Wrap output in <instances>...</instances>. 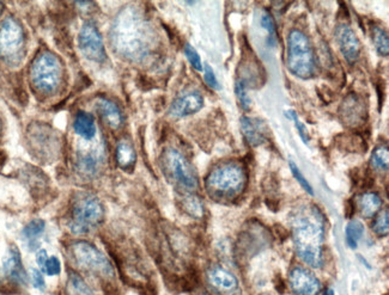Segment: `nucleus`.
I'll list each match as a JSON object with an SVG mask.
<instances>
[{"instance_id":"nucleus-32","label":"nucleus","mask_w":389,"mask_h":295,"mask_svg":"<svg viewBox=\"0 0 389 295\" xmlns=\"http://www.w3.org/2000/svg\"><path fill=\"white\" fill-rule=\"evenodd\" d=\"M185 54L188 61H190L192 68L197 70V71H203L204 68H203V63H201V59H200L199 54L194 50V47H192L190 43H186L185 45Z\"/></svg>"},{"instance_id":"nucleus-30","label":"nucleus","mask_w":389,"mask_h":295,"mask_svg":"<svg viewBox=\"0 0 389 295\" xmlns=\"http://www.w3.org/2000/svg\"><path fill=\"white\" fill-rule=\"evenodd\" d=\"M235 94L241 108L246 110V112H248L249 109H250V105H252V101H250V97H249L247 88H246V84L243 81H236Z\"/></svg>"},{"instance_id":"nucleus-10","label":"nucleus","mask_w":389,"mask_h":295,"mask_svg":"<svg viewBox=\"0 0 389 295\" xmlns=\"http://www.w3.org/2000/svg\"><path fill=\"white\" fill-rule=\"evenodd\" d=\"M78 47L84 58L94 63H103L107 54L99 29L92 23H86L78 34Z\"/></svg>"},{"instance_id":"nucleus-2","label":"nucleus","mask_w":389,"mask_h":295,"mask_svg":"<svg viewBox=\"0 0 389 295\" xmlns=\"http://www.w3.org/2000/svg\"><path fill=\"white\" fill-rule=\"evenodd\" d=\"M291 231L299 258L309 267L320 268L323 264L322 244L325 239V219L321 212L312 205L295 210Z\"/></svg>"},{"instance_id":"nucleus-22","label":"nucleus","mask_w":389,"mask_h":295,"mask_svg":"<svg viewBox=\"0 0 389 295\" xmlns=\"http://www.w3.org/2000/svg\"><path fill=\"white\" fill-rule=\"evenodd\" d=\"M382 200L376 192H364L357 199V207L363 218L370 219L380 212Z\"/></svg>"},{"instance_id":"nucleus-33","label":"nucleus","mask_w":389,"mask_h":295,"mask_svg":"<svg viewBox=\"0 0 389 295\" xmlns=\"http://www.w3.org/2000/svg\"><path fill=\"white\" fill-rule=\"evenodd\" d=\"M290 170L294 174L295 179L301 184V187L310 195H314V192H312V185L308 182V179L304 177L303 174L299 170V166L295 164L294 161H290Z\"/></svg>"},{"instance_id":"nucleus-38","label":"nucleus","mask_w":389,"mask_h":295,"mask_svg":"<svg viewBox=\"0 0 389 295\" xmlns=\"http://www.w3.org/2000/svg\"><path fill=\"white\" fill-rule=\"evenodd\" d=\"M48 260V255H47V251L42 250L39 251L37 254V262L42 269L45 267L46 262Z\"/></svg>"},{"instance_id":"nucleus-9","label":"nucleus","mask_w":389,"mask_h":295,"mask_svg":"<svg viewBox=\"0 0 389 295\" xmlns=\"http://www.w3.org/2000/svg\"><path fill=\"white\" fill-rule=\"evenodd\" d=\"M24 45L23 28L14 18H5L0 24V57L14 63L22 53Z\"/></svg>"},{"instance_id":"nucleus-21","label":"nucleus","mask_w":389,"mask_h":295,"mask_svg":"<svg viewBox=\"0 0 389 295\" xmlns=\"http://www.w3.org/2000/svg\"><path fill=\"white\" fill-rule=\"evenodd\" d=\"M73 130L79 135L82 139L89 141L95 138L96 125L94 116L86 112H78L74 121H73Z\"/></svg>"},{"instance_id":"nucleus-36","label":"nucleus","mask_w":389,"mask_h":295,"mask_svg":"<svg viewBox=\"0 0 389 295\" xmlns=\"http://www.w3.org/2000/svg\"><path fill=\"white\" fill-rule=\"evenodd\" d=\"M204 79L205 83H206L211 89H219V83H218L217 77L215 74L212 68L208 66V65H206L204 68Z\"/></svg>"},{"instance_id":"nucleus-27","label":"nucleus","mask_w":389,"mask_h":295,"mask_svg":"<svg viewBox=\"0 0 389 295\" xmlns=\"http://www.w3.org/2000/svg\"><path fill=\"white\" fill-rule=\"evenodd\" d=\"M372 42L375 45L377 53L381 57H388L389 54V39L388 34L383 28H372Z\"/></svg>"},{"instance_id":"nucleus-16","label":"nucleus","mask_w":389,"mask_h":295,"mask_svg":"<svg viewBox=\"0 0 389 295\" xmlns=\"http://www.w3.org/2000/svg\"><path fill=\"white\" fill-rule=\"evenodd\" d=\"M4 274L14 282L24 285L27 282V274L23 268L22 258L17 246H10L3 260Z\"/></svg>"},{"instance_id":"nucleus-31","label":"nucleus","mask_w":389,"mask_h":295,"mask_svg":"<svg viewBox=\"0 0 389 295\" xmlns=\"http://www.w3.org/2000/svg\"><path fill=\"white\" fill-rule=\"evenodd\" d=\"M286 116L288 117V119H290L291 121H294L295 127H296V130L299 132L301 139L303 140V143H309L310 138H309V133H308L307 127H306L303 122L299 120L297 112H295V110H288V112H286Z\"/></svg>"},{"instance_id":"nucleus-37","label":"nucleus","mask_w":389,"mask_h":295,"mask_svg":"<svg viewBox=\"0 0 389 295\" xmlns=\"http://www.w3.org/2000/svg\"><path fill=\"white\" fill-rule=\"evenodd\" d=\"M32 286L37 288V289H42V288L46 287L45 278H43L42 274L37 269H32Z\"/></svg>"},{"instance_id":"nucleus-11","label":"nucleus","mask_w":389,"mask_h":295,"mask_svg":"<svg viewBox=\"0 0 389 295\" xmlns=\"http://www.w3.org/2000/svg\"><path fill=\"white\" fill-rule=\"evenodd\" d=\"M339 116L343 123L350 128H357L362 125L367 119L364 101L356 94H348L340 105Z\"/></svg>"},{"instance_id":"nucleus-24","label":"nucleus","mask_w":389,"mask_h":295,"mask_svg":"<svg viewBox=\"0 0 389 295\" xmlns=\"http://www.w3.org/2000/svg\"><path fill=\"white\" fill-rule=\"evenodd\" d=\"M66 293L68 295H96L95 292L77 274H71L68 276Z\"/></svg>"},{"instance_id":"nucleus-25","label":"nucleus","mask_w":389,"mask_h":295,"mask_svg":"<svg viewBox=\"0 0 389 295\" xmlns=\"http://www.w3.org/2000/svg\"><path fill=\"white\" fill-rule=\"evenodd\" d=\"M363 234H364V226L362 223L359 220H351L345 228V238L348 247L356 249Z\"/></svg>"},{"instance_id":"nucleus-15","label":"nucleus","mask_w":389,"mask_h":295,"mask_svg":"<svg viewBox=\"0 0 389 295\" xmlns=\"http://www.w3.org/2000/svg\"><path fill=\"white\" fill-rule=\"evenodd\" d=\"M208 278L210 285L223 295H239L240 294V286L239 281L234 274L229 270L213 265L208 270Z\"/></svg>"},{"instance_id":"nucleus-18","label":"nucleus","mask_w":389,"mask_h":295,"mask_svg":"<svg viewBox=\"0 0 389 295\" xmlns=\"http://www.w3.org/2000/svg\"><path fill=\"white\" fill-rule=\"evenodd\" d=\"M104 152L101 148H96L95 150L89 151H79L77 153V169L81 174L84 176H95L101 165L103 163Z\"/></svg>"},{"instance_id":"nucleus-26","label":"nucleus","mask_w":389,"mask_h":295,"mask_svg":"<svg viewBox=\"0 0 389 295\" xmlns=\"http://www.w3.org/2000/svg\"><path fill=\"white\" fill-rule=\"evenodd\" d=\"M370 164L377 171H387L389 167V151L387 145H381L371 154Z\"/></svg>"},{"instance_id":"nucleus-35","label":"nucleus","mask_w":389,"mask_h":295,"mask_svg":"<svg viewBox=\"0 0 389 295\" xmlns=\"http://www.w3.org/2000/svg\"><path fill=\"white\" fill-rule=\"evenodd\" d=\"M260 22H261L263 29L268 32L270 39L272 41L276 40V24L273 22V18L271 17V14H268V12H265Z\"/></svg>"},{"instance_id":"nucleus-8","label":"nucleus","mask_w":389,"mask_h":295,"mask_svg":"<svg viewBox=\"0 0 389 295\" xmlns=\"http://www.w3.org/2000/svg\"><path fill=\"white\" fill-rule=\"evenodd\" d=\"M71 254L74 262L88 272L106 280L114 278V268L110 261L90 243H73Z\"/></svg>"},{"instance_id":"nucleus-5","label":"nucleus","mask_w":389,"mask_h":295,"mask_svg":"<svg viewBox=\"0 0 389 295\" xmlns=\"http://www.w3.org/2000/svg\"><path fill=\"white\" fill-rule=\"evenodd\" d=\"M103 216V205L99 197L86 192L78 194L73 200L72 220L70 230L77 236L86 234L100 226Z\"/></svg>"},{"instance_id":"nucleus-14","label":"nucleus","mask_w":389,"mask_h":295,"mask_svg":"<svg viewBox=\"0 0 389 295\" xmlns=\"http://www.w3.org/2000/svg\"><path fill=\"white\" fill-rule=\"evenodd\" d=\"M204 107V97L198 91H188L179 96L169 107L168 114L174 119L194 115Z\"/></svg>"},{"instance_id":"nucleus-13","label":"nucleus","mask_w":389,"mask_h":295,"mask_svg":"<svg viewBox=\"0 0 389 295\" xmlns=\"http://www.w3.org/2000/svg\"><path fill=\"white\" fill-rule=\"evenodd\" d=\"M289 285L295 295H319L321 283L308 269L296 267L290 272Z\"/></svg>"},{"instance_id":"nucleus-28","label":"nucleus","mask_w":389,"mask_h":295,"mask_svg":"<svg viewBox=\"0 0 389 295\" xmlns=\"http://www.w3.org/2000/svg\"><path fill=\"white\" fill-rule=\"evenodd\" d=\"M372 231L380 236L386 237L389 232V213L388 210H380L376 214L375 220L372 223Z\"/></svg>"},{"instance_id":"nucleus-7","label":"nucleus","mask_w":389,"mask_h":295,"mask_svg":"<svg viewBox=\"0 0 389 295\" xmlns=\"http://www.w3.org/2000/svg\"><path fill=\"white\" fill-rule=\"evenodd\" d=\"M162 169L167 179L186 192H194L199 179L190 161L177 148H169L162 154Z\"/></svg>"},{"instance_id":"nucleus-12","label":"nucleus","mask_w":389,"mask_h":295,"mask_svg":"<svg viewBox=\"0 0 389 295\" xmlns=\"http://www.w3.org/2000/svg\"><path fill=\"white\" fill-rule=\"evenodd\" d=\"M335 41L340 52L348 63H355L361 57L362 47L356 32L346 24H339L335 28Z\"/></svg>"},{"instance_id":"nucleus-23","label":"nucleus","mask_w":389,"mask_h":295,"mask_svg":"<svg viewBox=\"0 0 389 295\" xmlns=\"http://www.w3.org/2000/svg\"><path fill=\"white\" fill-rule=\"evenodd\" d=\"M182 210H185L187 214L194 218V219H201L204 216V205L199 197L188 194L186 195L181 201Z\"/></svg>"},{"instance_id":"nucleus-20","label":"nucleus","mask_w":389,"mask_h":295,"mask_svg":"<svg viewBox=\"0 0 389 295\" xmlns=\"http://www.w3.org/2000/svg\"><path fill=\"white\" fill-rule=\"evenodd\" d=\"M117 163L119 167L123 171H132L137 163V153L132 143L126 140H121L117 146Z\"/></svg>"},{"instance_id":"nucleus-19","label":"nucleus","mask_w":389,"mask_h":295,"mask_svg":"<svg viewBox=\"0 0 389 295\" xmlns=\"http://www.w3.org/2000/svg\"><path fill=\"white\" fill-rule=\"evenodd\" d=\"M97 112L101 117L103 119L104 123L112 130H119L123 123V112L117 104L112 102L110 99H101L96 102Z\"/></svg>"},{"instance_id":"nucleus-29","label":"nucleus","mask_w":389,"mask_h":295,"mask_svg":"<svg viewBox=\"0 0 389 295\" xmlns=\"http://www.w3.org/2000/svg\"><path fill=\"white\" fill-rule=\"evenodd\" d=\"M46 224L42 219H34L23 228V236L27 239L39 237L45 231Z\"/></svg>"},{"instance_id":"nucleus-40","label":"nucleus","mask_w":389,"mask_h":295,"mask_svg":"<svg viewBox=\"0 0 389 295\" xmlns=\"http://www.w3.org/2000/svg\"><path fill=\"white\" fill-rule=\"evenodd\" d=\"M3 11V3H0V12Z\"/></svg>"},{"instance_id":"nucleus-41","label":"nucleus","mask_w":389,"mask_h":295,"mask_svg":"<svg viewBox=\"0 0 389 295\" xmlns=\"http://www.w3.org/2000/svg\"><path fill=\"white\" fill-rule=\"evenodd\" d=\"M200 295H210V294H208V293H203V294H200Z\"/></svg>"},{"instance_id":"nucleus-17","label":"nucleus","mask_w":389,"mask_h":295,"mask_svg":"<svg viewBox=\"0 0 389 295\" xmlns=\"http://www.w3.org/2000/svg\"><path fill=\"white\" fill-rule=\"evenodd\" d=\"M241 130L246 141L250 146H260L267 140V128L263 122L255 117L242 116L240 120Z\"/></svg>"},{"instance_id":"nucleus-34","label":"nucleus","mask_w":389,"mask_h":295,"mask_svg":"<svg viewBox=\"0 0 389 295\" xmlns=\"http://www.w3.org/2000/svg\"><path fill=\"white\" fill-rule=\"evenodd\" d=\"M43 270H45L46 274L50 275V276L59 275L60 272H61V263H60L59 258L55 257V256L48 257V260L46 262L45 267H43Z\"/></svg>"},{"instance_id":"nucleus-4","label":"nucleus","mask_w":389,"mask_h":295,"mask_svg":"<svg viewBox=\"0 0 389 295\" xmlns=\"http://www.w3.org/2000/svg\"><path fill=\"white\" fill-rule=\"evenodd\" d=\"M286 68L297 78L310 79L317 73L315 53L310 40L301 30L294 29L288 36Z\"/></svg>"},{"instance_id":"nucleus-3","label":"nucleus","mask_w":389,"mask_h":295,"mask_svg":"<svg viewBox=\"0 0 389 295\" xmlns=\"http://www.w3.org/2000/svg\"><path fill=\"white\" fill-rule=\"evenodd\" d=\"M247 182V174L240 164L234 161L223 163L215 167L206 179V188L216 199L230 200L237 196Z\"/></svg>"},{"instance_id":"nucleus-1","label":"nucleus","mask_w":389,"mask_h":295,"mask_svg":"<svg viewBox=\"0 0 389 295\" xmlns=\"http://www.w3.org/2000/svg\"><path fill=\"white\" fill-rule=\"evenodd\" d=\"M110 45L121 58L141 63L154 52L157 39L148 18L138 8L128 5L114 19Z\"/></svg>"},{"instance_id":"nucleus-39","label":"nucleus","mask_w":389,"mask_h":295,"mask_svg":"<svg viewBox=\"0 0 389 295\" xmlns=\"http://www.w3.org/2000/svg\"><path fill=\"white\" fill-rule=\"evenodd\" d=\"M323 295H335V292L332 291V289H326Z\"/></svg>"},{"instance_id":"nucleus-6","label":"nucleus","mask_w":389,"mask_h":295,"mask_svg":"<svg viewBox=\"0 0 389 295\" xmlns=\"http://www.w3.org/2000/svg\"><path fill=\"white\" fill-rule=\"evenodd\" d=\"M30 79L39 92L43 94L55 92L63 81V65L59 58L50 52L40 54L32 63Z\"/></svg>"}]
</instances>
